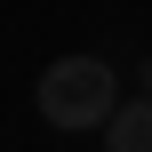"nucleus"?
Returning a JSON list of instances; mask_svg holds the SVG:
<instances>
[{
    "instance_id": "nucleus-1",
    "label": "nucleus",
    "mask_w": 152,
    "mask_h": 152,
    "mask_svg": "<svg viewBox=\"0 0 152 152\" xmlns=\"http://www.w3.org/2000/svg\"><path fill=\"white\" fill-rule=\"evenodd\" d=\"M112 112H120V96H112V64H96V56H64V64L40 72V120H48V128H104Z\"/></svg>"
},
{
    "instance_id": "nucleus-2",
    "label": "nucleus",
    "mask_w": 152,
    "mask_h": 152,
    "mask_svg": "<svg viewBox=\"0 0 152 152\" xmlns=\"http://www.w3.org/2000/svg\"><path fill=\"white\" fill-rule=\"evenodd\" d=\"M104 152H152V96L144 104H120L104 120Z\"/></svg>"
}]
</instances>
